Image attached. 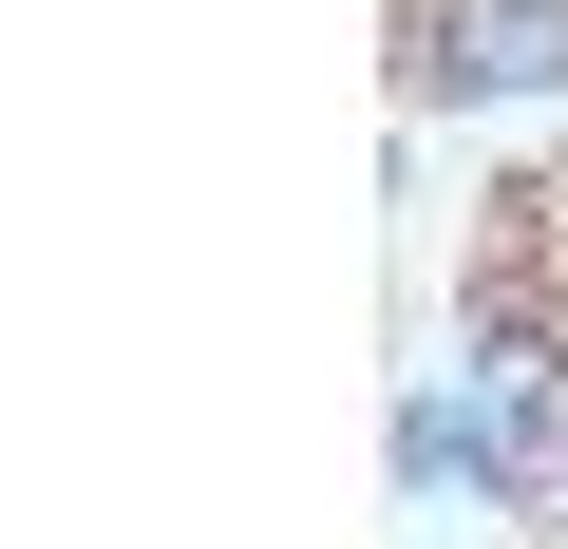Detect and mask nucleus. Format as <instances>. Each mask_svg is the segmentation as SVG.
Listing matches in <instances>:
<instances>
[{"label": "nucleus", "mask_w": 568, "mask_h": 549, "mask_svg": "<svg viewBox=\"0 0 568 549\" xmlns=\"http://www.w3.org/2000/svg\"><path fill=\"white\" fill-rule=\"evenodd\" d=\"M568 0H417V95H549Z\"/></svg>", "instance_id": "1"}, {"label": "nucleus", "mask_w": 568, "mask_h": 549, "mask_svg": "<svg viewBox=\"0 0 568 549\" xmlns=\"http://www.w3.org/2000/svg\"><path fill=\"white\" fill-rule=\"evenodd\" d=\"M530 530H549V549H568V474H549V492H530Z\"/></svg>", "instance_id": "2"}, {"label": "nucleus", "mask_w": 568, "mask_h": 549, "mask_svg": "<svg viewBox=\"0 0 568 549\" xmlns=\"http://www.w3.org/2000/svg\"><path fill=\"white\" fill-rule=\"evenodd\" d=\"M549 209H568V190H549Z\"/></svg>", "instance_id": "3"}]
</instances>
